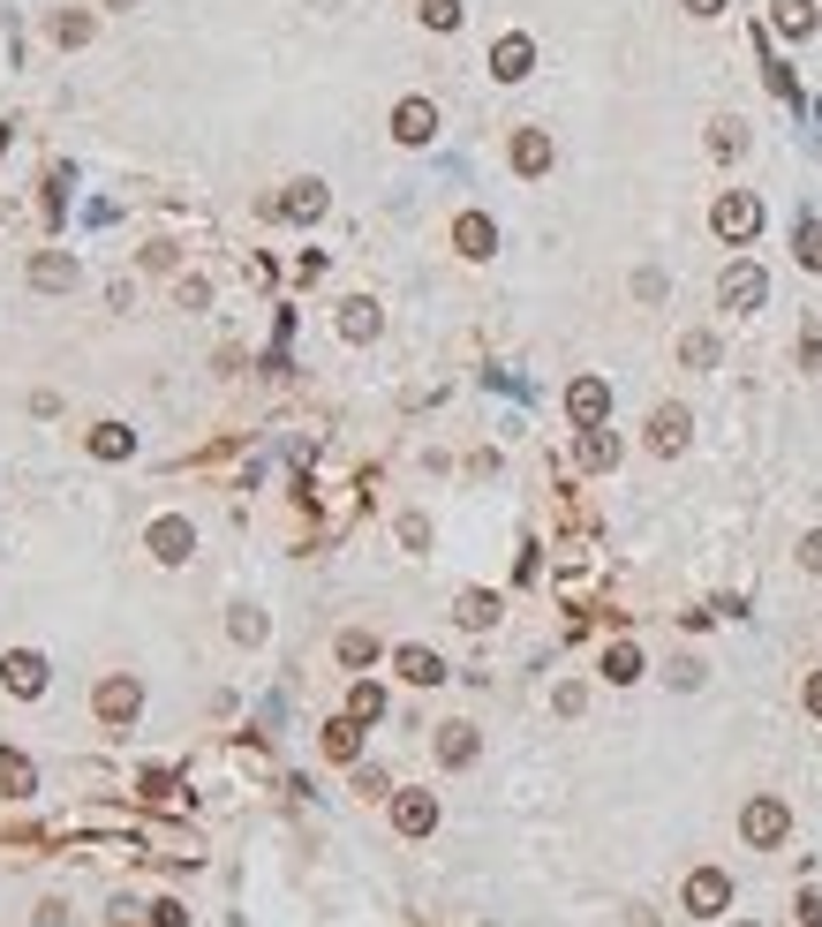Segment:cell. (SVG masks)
<instances>
[{"label":"cell","instance_id":"3","mask_svg":"<svg viewBox=\"0 0 822 927\" xmlns=\"http://www.w3.org/2000/svg\"><path fill=\"white\" fill-rule=\"evenodd\" d=\"M762 295H770V272H762L755 256L725 264V280H717V302H725V309H739V317H747V309H762Z\"/></svg>","mask_w":822,"mask_h":927},{"label":"cell","instance_id":"6","mask_svg":"<svg viewBox=\"0 0 822 927\" xmlns=\"http://www.w3.org/2000/svg\"><path fill=\"white\" fill-rule=\"evenodd\" d=\"M0 686H8L15 702H39L45 694V656L39 649H8V656H0Z\"/></svg>","mask_w":822,"mask_h":927},{"label":"cell","instance_id":"42","mask_svg":"<svg viewBox=\"0 0 822 927\" xmlns=\"http://www.w3.org/2000/svg\"><path fill=\"white\" fill-rule=\"evenodd\" d=\"M800 566H808V573H822V528L808 536V544H800Z\"/></svg>","mask_w":822,"mask_h":927},{"label":"cell","instance_id":"31","mask_svg":"<svg viewBox=\"0 0 822 927\" xmlns=\"http://www.w3.org/2000/svg\"><path fill=\"white\" fill-rule=\"evenodd\" d=\"M679 362H687V370H717V339L687 333V339H679Z\"/></svg>","mask_w":822,"mask_h":927},{"label":"cell","instance_id":"14","mask_svg":"<svg viewBox=\"0 0 822 927\" xmlns=\"http://www.w3.org/2000/svg\"><path fill=\"white\" fill-rule=\"evenodd\" d=\"M31 287H39V295H68V287H76V256H68V250H39V256H31Z\"/></svg>","mask_w":822,"mask_h":927},{"label":"cell","instance_id":"15","mask_svg":"<svg viewBox=\"0 0 822 927\" xmlns=\"http://www.w3.org/2000/svg\"><path fill=\"white\" fill-rule=\"evenodd\" d=\"M687 430H694V422H687V408H656V415H650V453H656V461L687 453Z\"/></svg>","mask_w":822,"mask_h":927},{"label":"cell","instance_id":"17","mask_svg":"<svg viewBox=\"0 0 822 927\" xmlns=\"http://www.w3.org/2000/svg\"><path fill=\"white\" fill-rule=\"evenodd\" d=\"M483 755V739H476V724H438V761H445V769H468V761Z\"/></svg>","mask_w":822,"mask_h":927},{"label":"cell","instance_id":"22","mask_svg":"<svg viewBox=\"0 0 822 927\" xmlns=\"http://www.w3.org/2000/svg\"><path fill=\"white\" fill-rule=\"evenodd\" d=\"M317 747H325V761H355L362 755V717H333L317 731Z\"/></svg>","mask_w":822,"mask_h":927},{"label":"cell","instance_id":"32","mask_svg":"<svg viewBox=\"0 0 822 927\" xmlns=\"http://www.w3.org/2000/svg\"><path fill=\"white\" fill-rule=\"evenodd\" d=\"M709 151H717V159H739V151H747V128H739V122H709Z\"/></svg>","mask_w":822,"mask_h":927},{"label":"cell","instance_id":"8","mask_svg":"<svg viewBox=\"0 0 822 927\" xmlns=\"http://www.w3.org/2000/svg\"><path fill=\"white\" fill-rule=\"evenodd\" d=\"M566 415H573V430H597V422L611 415V385L604 378H573L566 385Z\"/></svg>","mask_w":822,"mask_h":927},{"label":"cell","instance_id":"35","mask_svg":"<svg viewBox=\"0 0 822 927\" xmlns=\"http://www.w3.org/2000/svg\"><path fill=\"white\" fill-rule=\"evenodd\" d=\"M151 927H189V905H181V897H159V905H151Z\"/></svg>","mask_w":822,"mask_h":927},{"label":"cell","instance_id":"45","mask_svg":"<svg viewBox=\"0 0 822 927\" xmlns=\"http://www.w3.org/2000/svg\"><path fill=\"white\" fill-rule=\"evenodd\" d=\"M98 8H136V0H98Z\"/></svg>","mask_w":822,"mask_h":927},{"label":"cell","instance_id":"2","mask_svg":"<svg viewBox=\"0 0 822 927\" xmlns=\"http://www.w3.org/2000/svg\"><path fill=\"white\" fill-rule=\"evenodd\" d=\"M91 709H98V724H114V731H122V724L144 717V686H136L129 672H106L98 686H91Z\"/></svg>","mask_w":822,"mask_h":927},{"label":"cell","instance_id":"1","mask_svg":"<svg viewBox=\"0 0 822 927\" xmlns=\"http://www.w3.org/2000/svg\"><path fill=\"white\" fill-rule=\"evenodd\" d=\"M709 227H717L725 242H739V250H747V242L762 234V197H755V189H725V197L709 204Z\"/></svg>","mask_w":822,"mask_h":927},{"label":"cell","instance_id":"41","mask_svg":"<svg viewBox=\"0 0 822 927\" xmlns=\"http://www.w3.org/2000/svg\"><path fill=\"white\" fill-rule=\"evenodd\" d=\"M39 927H68V905H61V897H45V905H39Z\"/></svg>","mask_w":822,"mask_h":927},{"label":"cell","instance_id":"21","mask_svg":"<svg viewBox=\"0 0 822 927\" xmlns=\"http://www.w3.org/2000/svg\"><path fill=\"white\" fill-rule=\"evenodd\" d=\"M31 792H39V769H31V755L0 747V800H31Z\"/></svg>","mask_w":822,"mask_h":927},{"label":"cell","instance_id":"43","mask_svg":"<svg viewBox=\"0 0 822 927\" xmlns=\"http://www.w3.org/2000/svg\"><path fill=\"white\" fill-rule=\"evenodd\" d=\"M800 702H808V717H822V672L808 678V686H800Z\"/></svg>","mask_w":822,"mask_h":927},{"label":"cell","instance_id":"27","mask_svg":"<svg viewBox=\"0 0 822 927\" xmlns=\"http://www.w3.org/2000/svg\"><path fill=\"white\" fill-rule=\"evenodd\" d=\"M347 717L378 724V717H386V686H378V678H355V686H347Z\"/></svg>","mask_w":822,"mask_h":927},{"label":"cell","instance_id":"39","mask_svg":"<svg viewBox=\"0 0 822 927\" xmlns=\"http://www.w3.org/2000/svg\"><path fill=\"white\" fill-rule=\"evenodd\" d=\"M634 295H642V302H664V272H634Z\"/></svg>","mask_w":822,"mask_h":927},{"label":"cell","instance_id":"44","mask_svg":"<svg viewBox=\"0 0 822 927\" xmlns=\"http://www.w3.org/2000/svg\"><path fill=\"white\" fill-rule=\"evenodd\" d=\"M679 8H687V15H702V23H709V15H725V0H679Z\"/></svg>","mask_w":822,"mask_h":927},{"label":"cell","instance_id":"24","mask_svg":"<svg viewBox=\"0 0 822 927\" xmlns=\"http://www.w3.org/2000/svg\"><path fill=\"white\" fill-rule=\"evenodd\" d=\"M642 672H650V664H642L634 641H611V649H604V678H611V686H634Z\"/></svg>","mask_w":822,"mask_h":927},{"label":"cell","instance_id":"11","mask_svg":"<svg viewBox=\"0 0 822 927\" xmlns=\"http://www.w3.org/2000/svg\"><path fill=\"white\" fill-rule=\"evenodd\" d=\"M392 136H400L408 151L431 144V136H438V106H431V98H400V106H392Z\"/></svg>","mask_w":822,"mask_h":927},{"label":"cell","instance_id":"7","mask_svg":"<svg viewBox=\"0 0 822 927\" xmlns=\"http://www.w3.org/2000/svg\"><path fill=\"white\" fill-rule=\"evenodd\" d=\"M725 905H733V875H725V867H694L687 875V913L694 920H717Z\"/></svg>","mask_w":822,"mask_h":927},{"label":"cell","instance_id":"12","mask_svg":"<svg viewBox=\"0 0 822 927\" xmlns=\"http://www.w3.org/2000/svg\"><path fill=\"white\" fill-rule=\"evenodd\" d=\"M528 69H536V45L520 39V31H506V39L491 45V76L498 84H528Z\"/></svg>","mask_w":822,"mask_h":927},{"label":"cell","instance_id":"26","mask_svg":"<svg viewBox=\"0 0 822 927\" xmlns=\"http://www.w3.org/2000/svg\"><path fill=\"white\" fill-rule=\"evenodd\" d=\"M573 461H581V467H611V461H619V438H611L604 422H597V430H581V445H573Z\"/></svg>","mask_w":822,"mask_h":927},{"label":"cell","instance_id":"36","mask_svg":"<svg viewBox=\"0 0 822 927\" xmlns=\"http://www.w3.org/2000/svg\"><path fill=\"white\" fill-rule=\"evenodd\" d=\"M355 792H362V800H386V792H392L386 769H355Z\"/></svg>","mask_w":822,"mask_h":927},{"label":"cell","instance_id":"13","mask_svg":"<svg viewBox=\"0 0 822 927\" xmlns=\"http://www.w3.org/2000/svg\"><path fill=\"white\" fill-rule=\"evenodd\" d=\"M453 250L468 256V264H483V256L498 250V227H491V211H461V219H453Z\"/></svg>","mask_w":822,"mask_h":927},{"label":"cell","instance_id":"25","mask_svg":"<svg viewBox=\"0 0 822 927\" xmlns=\"http://www.w3.org/2000/svg\"><path fill=\"white\" fill-rule=\"evenodd\" d=\"M378 656H386V649H378V633H362V626L340 633V664H347V672H370Z\"/></svg>","mask_w":822,"mask_h":927},{"label":"cell","instance_id":"37","mask_svg":"<svg viewBox=\"0 0 822 927\" xmlns=\"http://www.w3.org/2000/svg\"><path fill=\"white\" fill-rule=\"evenodd\" d=\"M702 678H709V672H702V656H679V664H672V686H679V694L702 686Z\"/></svg>","mask_w":822,"mask_h":927},{"label":"cell","instance_id":"5","mask_svg":"<svg viewBox=\"0 0 822 927\" xmlns=\"http://www.w3.org/2000/svg\"><path fill=\"white\" fill-rule=\"evenodd\" d=\"M739 838L755 844V852L784 844V838H792V807H784V800H747V814H739Z\"/></svg>","mask_w":822,"mask_h":927},{"label":"cell","instance_id":"33","mask_svg":"<svg viewBox=\"0 0 822 927\" xmlns=\"http://www.w3.org/2000/svg\"><path fill=\"white\" fill-rule=\"evenodd\" d=\"M226 633H234L242 649H257V641H264V611H250V603H242V611L226 619Z\"/></svg>","mask_w":822,"mask_h":927},{"label":"cell","instance_id":"19","mask_svg":"<svg viewBox=\"0 0 822 927\" xmlns=\"http://www.w3.org/2000/svg\"><path fill=\"white\" fill-rule=\"evenodd\" d=\"M378 333H386V309H378L370 295L340 302V339H355V347H362V339H378Z\"/></svg>","mask_w":822,"mask_h":927},{"label":"cell","instance_id":"38","mask_svg":"<svg viewBox=\"0 0 822 927\" xmlns=\"http://www.w3.org/2000/svg\"><path fill=\"white\" fill-rule=\"evenodd\" d=\"M400 544L423 550V544H431V520H423V513H408V520H400Z\"/></svg>","mask_w":822,"mask_h":927},{"label":"cell","instance_id":"16","mask_svg":"<svg viewBox=\"0 0 822 927\" xmlns=\"http://www.w3.org/2000/svg\"><path fill=\"white\" fill-rule=\"evenodd\" d=\"M325 204H333V189H325V181H295L272 211H280V219H295V227H309V219H325Z\"/></svg>","mask_w":822,"mask_h":927},{"label":"cell","instance_id":"40","mask_svg":"<svg viewBox=\"0 0 822 927\" xmlns=\"http://www.w3.org/2000/svg\"><path fill=\"white\" fill-rule=\"evenodd\" d=\"M800 927H822V889H800Z\"/></svg>","mask_w":822,"mask_h":927},{"label":"cell","instance_id":"4","mask_svg":"<svg viewBox=\"0 0 822 927\" xmlns=\"http://www.w3.org/2000/svg\"><path fill=\"white\" fill-rule=\"evenodd\" d=\"M144 550H151L159 566H189V558H197V528H189L181 513H159V520L144 528Z\"/></svg>","mask_w":822,"mask_h":927},{"label":"cell","instance_id":"28","mask_svg":"<svg viewBox=\"0 0 822 927\" xmlns=\"http://www.w3.org/2000/svg\"><path fill=\"white\" fill-rule=\"evenodd\" d=\"M453 619H461V626H468V633H483V626H491V619H498V596H491V589H468V596H461V603H453Z\"/></svg>","mask_w":822,"mask_h":927},{"label":"cell","instance_id":"30","mask_svg":"<svg viewBox=\"0 0 822 927\" xmlns=\"http://www.w3.org/2000/svg\"><path fill=\"white\" fill-rule=\"evenodd\" d=\"M53 45H91V15H84V8H61V15H53Z\"/></svg>","mask_w":822,"mask_h":927},{"label":"cell","instance_id":"18","mask_svg":"<svg viewBox=\"0 0 822 927\" xmlns=\"http://www.w3.org/2000/svg\"><path fill=\"white\" fill-rule=\"evenodd\" d=\"M392 672L408 678V686H438V678H445V664H438V649L408 641V649H392Z\"/></svg>","mask_w":822,"mask_h":927},{"label":"cell","instance_id":"34","mask_svg":"<svg viewBox=\"0 0 822 927\" xmlns=\"http://www.w3.org/2000/svg\"><path fill=\"white\" fill-rule=\"evenodd\" d=\"M423 23L431 31H461V0H423Z\"/></svg>","mask_w":822,"mask_h":927},{"label":"cell","instance_id":"20","mask_svg":"<svg viewBox=\"0 0 822 927\" xmlns=\"http://www.w3.org/2000/svg\"><path fill=\"white\" fill-rule=\"evenodd\" d=\"M84 445H91V461H129V453H136V430H129V422H91Z\"/></svg>","mask_w":822,"mask_h":927},{"label":"cell","instance_id":"9","mask_svg":"<svg viewBox=\"0 0 822 927\" xmlns=\"http://www.w3.org/2000/svg\"><path fill=\"white\" fill-rule=\"evenodd\" d=\"M506 159H514L520 181H536V173H551V128H514V144H506Z\"/></svg>","mask_w":822,"mask_h":927},{"label":"cell","instance_id":"23","mask_svg":"<svg viewBox=\"0 0 822 927\" xmlns=\"http://www.w3.org/2000/svg\"><path fill=\"white\" fill-rule=\"evenodd\" d=\"M770 23H778L784 39H815V0H770Z\"/></svg>","mask_w":822,"mask_h":927},{"label":"cell","instance_id":"29","mask_svg":"<svg viewBox=\"0 0 822 927\" xmlns=\"http://www.w3.org/2000/svg\"><path fill=\"white\" fill-rule=\"evenodd\" d=\"M792 256H800L808 272H822V219H808V211H800V227H792Z\"/></svg>","mask_w":822,"mask_h":927},{"label":"cell","instance_id":"10","mask_svg":"<svg viewBox=\"0 0 822 927\" xmlns=\"http://www.w3.org/2000/svg\"><path fill=\"white\" fill-rule=\"evenodd\" d=\"M392 830H400V838H431L438 830V792H392Z\"/></svg>","mask_w":822,"mask_h":927}]
</instances>
